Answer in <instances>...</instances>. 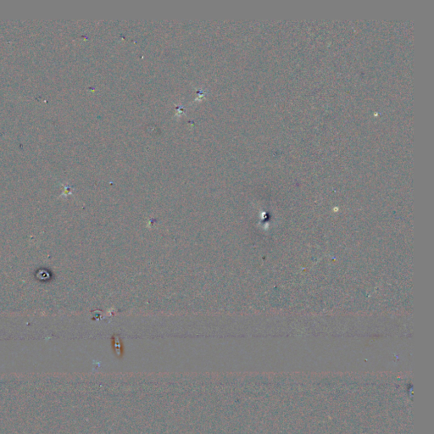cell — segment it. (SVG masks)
Masks as SVG:
<instances>
[{
    "label": "cell",
    "mask_w": 434,
    "mask_h": 434,
    "mask_svg": "<svg viewBox=\"0 0 434 434\" xmlns=\"http://www.w3.org/2000/svg\"><path fill=\"white\" fill-rule=\"evenodd\" d=\"M113 345H114V350L117 352V355L120 356L123 352V344L120 341V338L115 337L113 339Z\"/></svg>",
    "instance_id": "1"
}]
</instances>
